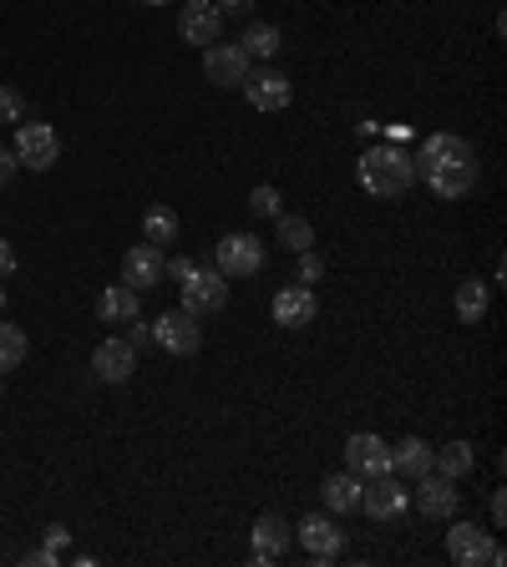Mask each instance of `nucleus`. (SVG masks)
I'll return each mask as SVG.
<instances>
[{"mask_svg":"<svg viewBox=\"0 0 507 567\" xmlns=\"http://www.w3.org/2000/svg\"><path fill=\"white\" fill-rule=\"evenodd\" d=\"M280 243L294 253L315 249V224L309 218H300V213H280Z\"/></svg>","mask_w":507,"mask_h":567,"instance_id":"28","label":"nucleus"},{"mask_svg":"<svg viewBox=\"0 0 507 567\" xmlns=\"http://www.w3.org/2000/svg\"><path fill=\"white\" fill-rule=\"evenodd\" d=\"M482 315H487V284L482 279H462L457 284V319L462 325H482Z\"/></svg>","mask_w":507,"mask_h":567,"instance_id":"25","label":"nucleus"},{"mask_svg":"<svg viewBox=\"0 0 507 567\" xmlns=\"http://www.w3.org/2000/svg\"><path fill=\"white\" fill-rule=\"evenodd\" d=\"M274 325H280V330H305V325H315V290H309V284H290V290L274 294Z\"/></svg>","mask_w":507,"mask_h":567,"instance_id":"17","label":"nucleus"},{"mask_svg":"<svg viewBox=\"0 0 507 567\" xmlns=\"http://www.w3.org/2000/svg\"><path fill=\"white\" fill-rule=\"evenodd\" d=\"M294 542H300L309 557H320V563H325V557H340V553H346V528H340L335 517H325V512H320V517L309 512L305 522L294 528Z\"/></svg>","mask_w":507,"mask_h":567,"instance_id":"10","label":"nucleus"},{"mask_svg":"<svg viewBox=\"0 0 507 567\" xmlns=\"http://www.w3.org/2000/svg\"><path fill=\"white\" fill-rule=\"evenodd\" d=\"M472 466H477V451H472V441H447V446L431 456V472H441L447 481H462Z\"/></svg>","mask_w":507,"mask_h":567,"instance_id":"23","label":"nucleus"},{"mask_svg":"<svg viewBox=\"0 0 507 567\" xmlns=\"http://www.w3.org/2000/svg\"><path fill=\"white\" fill-rule=\"evenodd\" d=\"M193 269H199V264H193V259H173V264H168V274H173V279H188V274H193Z\"/></svg>","mask_w":507,"mask_h":567,"instance_id":"38","label":"nucleus"},{"mask_svg":"<svg viewBox=\"0 0 507 567\" xmlns=\"http://www.w3.org/2000/svg\"><path fill=\"white\" fill-rule=\"evenodd\" d=\"M0 396H5V390H0Z\"/></svg>","mask_w":507,"mask_h":567,"instance_id":"42","label":"nucleus"},{"mask_svg":"<svg viewBox=\"0 0 507 567\" xmlns=\"http://www.w3.org/2000/svg\"><path fill=\"white\" fill-rule=\"evenodd\" d=\"M15 168H21V162H15V152H11V147H0V188L15 178Z\"/></svg>","mask_w":507,"mask_h":567,"instance_id":"34","label":"nucleus"},{"mask_svg":"<svg viewBox=\"0 0 507 567\" xmlns=\"http://www.w3.org/2000/svg\"><path fill=\"white\" fill-rule=\"evenodd\" d=\"M346 472L365 476V481H371V476H386L391 472V446L375 431H356L346 441Z\"/></svg>","mask_w":507,"mask_h":567,"instance_id":"9","label":"nucleus"},{"mask_svg":"<svg viewBox=\"0 0 507 567\" xmlns=\"http://www.w3.org/2000/svg\"><path fill=\"white\" fill-rule=\"evenodd\" d=\"M11 152H15V162H21V168L46 172V168H56V158H61V137H56L52 122H31L26 117L21 127H15Z\"/></svg>","mask_w":507,"mask_h":567,"instance_id":"3","label":"nucleus"},{"mask_svg":"<svg viewBox=\"0 0 507 567\" xmlns=\"http://www.w3.org/2000/svg\"><path fill=\"white\" fill-rule=\"evenodd\" d=\"M290 542H294L290 522H284L280 512H264L259 522H254V563H259V567L280 563V557L290 553Z\"/></svg>","mask_w":507,"mask_h":567,"instance_id":"15","label":"nucleus"},{"mask_svg":"<svg viewBox=\"0 0 507 567\" xmlns=\"http://www.w3.org/2000/svg\"><path fill=\"white\" fill-rule=\"evenodd\" d=\"M244 87V97H249V106L254 112H284L290 106V97H294V87H290V77L284 71H274V67H249V77L239 81Z\"/></svg>","mask_w":507,"mask_h":567,"instance_id":"6","label":"nucleus"},{"mask_svg":"<svg viewBox=\"0 0 507 567\" xmlns=\"http://www.w3.org/2000/svg\"><path fill=\"white\" fill-rule=\"evenodd\" d=\"M153 340H158L168 355H199L203 325H199V315H188L183 304H178V309H168V315L153 319Z\"/></svg>","mask_w":507,"mask_h":567,"instance_id":"5","label":"nucleus"},{"mask_svg":"<svg viewBox=\"0 0 507 567\" xmlns=\"http://www.w3.org/2000/svg\"><path fill=\"white\" fill-rule=\"evenodd\" d=\"M133 370H137V350L127 340H102L92 350V375L97 381L122 385V381H133Z\"/></svg>","mask_w":507,"mask_h":567,"instance_id":"16","label":"nucleus"},{"mask_svg":"<svg viewBox=\"0 0 507 567\" xmlns=\"http://www.w3.org/2000/svg\"><path fill=\"white\" fill-rule=\"evenodd\" d=\"M431 456H437V446H427L421 435H401L396 446H391V472H401V476H427L431 472Z\"/></svg>","mask_w":507,"mask_h":567,"instance_id":"20","label":"nucleus"},{"mask_svg":"<svg viewBox=\"0 0 507 567\" xmlns=\"http://www.w3.org/2000/svg\"><path fill=\"white\" fill-rule=\"evenodd\" d=\"M143 238L147 243H158V249L162 243H173L178 238V213L168 208V203H153V208L143 213Z\"/></svg>","mask_w":507,"mask_h":567,"instance_id":"26","label":"nucleus"},{"mask_svg":"<svg viewBox=\"0 0 507 567\" xmlns=\"http://www.w3.org/2000/svg\"><path fill=\"white\" fill-rule=\"evenodd\" d=\"M320 274H325L320 253H315V249H305V253H300V284H320Z\"/></svg>","mask_w":507,"mask_h":567,"instance_id":"31","label":"nucleus"},{"mask_svg":"<svg viewBox=\"0 0 507 567\" xmlns=\"http://www.w3.org/2000/svg\"><path fill=\"white\" fill-rule=\"evenodd\" d=\"M26 355H31L26 330H21V325H0V375H5V370H21Z\"/></svg>","mask_w":507,"mask_h":567,"instance_id":"27","label":"nucleus"},{"mask_svg":"<svg viewBox=\"0 0 507 567\" xmlns=\"http://www.w3.org/2000/svg\"><path fill=\"white\" fill-rule=\"evenodd\" d=\"M228 304V279L218 274V269H193V274L183 279V309L188 315H218Z\"/></svg>","mask_w":507,"mask_h":567,"instance_id":"7","label":"nucleus"},{"mask_svg":"<svg viewBox=\"0 0 507 567\" xmlns=\"http://www.w3.org/2000/svg\"><path fill=\"white\" fill-rule=\"evenodd\" d=\"M280 188H269V183H259V188H254V193H249V213H254V218H280Z\"/></svg>","mask_w":507,"mask_h":567,"instance_id":"30","label":"nucleus"},{"mask_svg":"<svg viewBox=\"0 0 507 567\" xmlns=\"http://www.w3.org/2000/svg\"><path fill=\"white\" fill-rule=\"evenodd\" d=\"M127 325H133V330H127V344H133V350H147V344H153V325H143V319H127Z\"/></svg>","mask_w":507,"mask_h":567,"instance_id":"32","label":"nucleus"},{"mask_svg":"<svg viewBox=\"0 0 507 567\" xmlns=\"http://www.w3.org/2000/svg\"><path fill=\"white\" fill-rule=\"evenodd\" d=\"M0 309H5V290H0Z\"/></svg>","mask_w":507,"mask_h":567,"instance_id":"41","label":"nucleus"},{"mask_svg":"<svg viewBox=\"0 0 507 567\" xmlns=\"http://www.w3.org/2000/svg\"><path fill=\"white\" fill-rule=\"evenodd\" d=\"M447 557L457 567H503V547L493 542V532L477 528V522H457L447 532Z\"/></svg>","mask_w":507,"mask_h":567,"instance_id":"2","label":"nucleus"},{"mask_svg":"<svg viewBox=\"0 0 507 567\" xmlns=\"http://www.w3.org/2000/svg\"><path fill=\"white\" fill-rule=\"evenodd\" d=\"M503 522H507V501H503V491H497L493 497V528H503Z\"/></svg>","mask_w":507,"mask_h":567,"instance_id":"39","label":"nucleus"},{"mask_svg":"<svg viewBox=\"0 0 507 567\" xmlns=\"http://www.w3.org/2000/svg\"><path fill=\"white\" fill-rule=\"evenodd\" d=\"M214 269L224 279H254L264 269V243L254 234H224L214 249Z\"/></svg>","mask_w":507,"mask_h":567,"instance_id":"4","label":"nucleus"},{"mask_svg":"<svg viewBox=\"0 0 507 567\" xmlns=\"http://www.w3.org/2000/svg\"><path fill=\"white\" fill-rule=\"evenodd\" d=\"M67 542H71L67 528H52V532H46V547H52V553H67Z\"/></svg>","mask_w":507,"mask_h":567,"instance_id":"36","label":"nucleus"},{"mask_svg":"<svg viewBox=\"0 0 507 567\" xmlns=\"http://www.w3.org/2000/svg\"><path fill=\"white\" fill-rule=\"evenodd\" d=\"M0 122H5V127H21V122H26V97H21V87H11V81L0 87Z\"/></svg>","mask_w":507,"mask_h":567,"instance_id":"29","label":"nucleus"},{"mask_svg":"<svg viewBox=\"0 0 507 567\" xmlns=\"http://www.w3.org/2000/svg\"><path fill=\"white\" fill-rule=\"evenodd\" d=\"M416 172H427V168H472L477 162V152H472L467 137H457V133H431L427 143H421V152H412Z\"/></svg>","mask_w":507,"mask_h":567,"instance_id":"8","label":"nucleus"},{"mask_svg":"<svg viewBox=\"0 0 507 567\" xmlns=\"http://www.w3.org/2000/svg\"><path fill=\"white\" fill-rule=\"evenodd\" d=\"M239 46H244V56H249V61H274V52L284 46V36H280V26H269V21H254V26L239 36Z\"/></svg>","mask_w":507,"mask_h":567,"instance_id":"24","label":"nucleus"},{"mask_svg":"<svg viewBox=\"0 0 507 567\" xmlns=\"http://www.w3.org/2000/svg\"><path fill=\"white\" fill-rule=\"evenodd\" d=\"M320 497L330 512H356L361 507V476H350V472H335L320 481Z\"/></svg>","mask_w":507,"mask_h":567,"instance_id":"22","label":"nucleus"},{"mask_svg":"<svg viewBox=\"0 0 507 567\" xmlns=\"http://www.w3.org/2000/svg\"><path fill=\"white\" fill-rule=\"evenodd\" d=\"M147 5H168V0H147Z\"/></svg>","mask_w":507,"mask_h":567,"instance_id":"40","label":"nucleus"},{"mask_svg":"<svg viewBox=\"0 0 507 567\" xmlns=\"http://www.w3.org/2000/svg\"><path fill=\"white\" fill-rule=\"evenodd\" d=\"M203 77L214 81V87H239L249 77V56H244L239 41H214V46H203Z\"/></svg>","mask_w":507,"mask_h":567,"instance_id":"11","label":"nucleus"},{"mask_svg":"<svg viewBox=\"0 0 507 567\" xmlns=\"http://www.w3.org/2000/svg\"><path fill=\"white\" fill-rule=\"evenodd\" d=\"M218 31H224V11H218L214 0H183V11H178V36L188 46H214Z\"/></svg>","mask_w":507,"mask_h":567,"instance_id":"12","label":"nucleus"},{"mask_svg":"<svg viewBox=\"0 0 507 567\" xmlns=\"http://www.w3.org/2000/svg\"><path fill=\"white\" fill-rule=\"evenodd\" d=\"M416 507L427 517H452L457 512V481H447L441 472L416 476Z\"/></svg>","mask_w":507,"mask_h":567,"instance_id":"18","label":"nucleus"},{"mask_svg":"<svg viewBox=\"0 0 507 567\" xmlns=\"http://www.w3.org/2000/svg\"><path fill=\"white\" fill-rule=\"evenodd\" d=\"M137 304H143V294L127 290V284H108V290L97 294V319L102 325H127V319H137Z\"/></svg>","mask_w":507,"mask_h":567,"instance_id":"21","label":"nucleus"},{"mask_svg":"<svg viewBox=\"0 0 507 567\" xmlns=\"http://www.w3.org/2000/svg\"><path fill=\"white\" fill-rule=\"evenodd\" d=\"M356 172H361V188L371 193V199H401V193L416 183L412 152H406V147H396V143L365 147L361 162H356Z\"/></svg>","mask_w":507,"mask_h":567,"instance_id":"1","label":"nucleus"},{"mask_svg":"<svg viewBox=\"0 0 507 567\" xmlns=\"http://www.w3.org/2000/svg\"><path fill=\"white\" fill-rule=\"evenodd\" d=\"M361 512L371 522H401L406 517V491L396 487V476H371V487H361Z\"/></svg>","mask_w":507,"mask_h":567,"instance_id":"14","label":"nucleus"},{"mask_svg":"<svg viewBox=\"0 0 507 567\" xmlns=\"http://www.w3.org/2000/svg\"><path fill=\"white\" fill-rule=\"evenodd\" d=\"M21 567H56V553L52 547H46V553H26V563Z\"/></svg>","mask_w":507,"mask_h":567,"instance_id":"37","label":"nucleus"},{"mask_svg":"<svg viewBox=\"0 0 507 567\" xmlns=\"http://www.w3.org/2000/svg\"><path fill=\"white\" fill-rule=\"evenodd\" d=\"M15 269H21V259H15V249L5 243V238H0V279H11Z\"/></svg>","mask_w":507,"mask_h":567,"instance_id":"33","label":"nucleus"},{"mask_svg":"<svg viewBox=\"0 0 507 567\" xmlns=\"http://www.w3.org/2000/svg\"><path fill=\"white\" fill-rule=\"evenodd\" d=\"M214 5H218L224 15H249L254 5H259V0H214Z\"/></svg>","mask_w":507,"mask_h":567,"instance_id":"35","label":"nucleus"},{"mask_svg":"<svg viewBox=\"0 0 507 567\" xmlns=\"http://www.w3.org/2000/svg\"><path fill=\"white\" fill-rule=\"evenodd\" d=\"M477 162H472V168H427V172H416V178H421V183L431 188V193H437V199H467L472 188H477Z\"/></svg>","mask_w":507,"mask_h":567,"instance_id":"19","label":"nucleus"},{"mask_svg":"<svg viewBox=\"0 0 507 567\" xmlns=\"http://www.w3.org/2000/svg\"><path fill=\"white\" fill-rule=\"evenodd\" d=\"M162 274H168V264H162L158 243H137V249L122 253V284H127V290H137V294L158 290Z\"/></svg>","mask_w":507,"mask_h":567,"instance_id":"13","label":"nucleus"}]
</instances>
